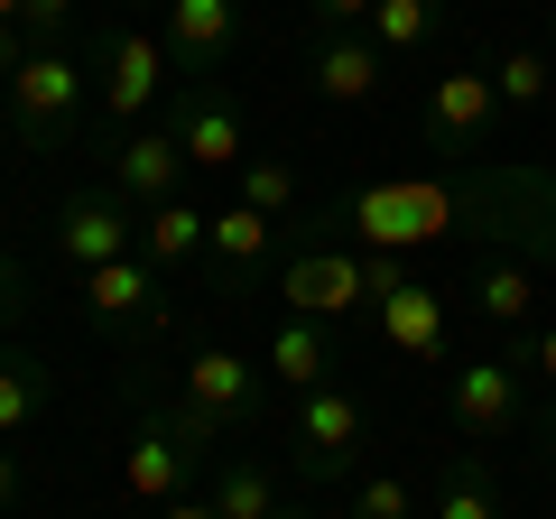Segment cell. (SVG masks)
Here are the masks:
<instances>
[{
  "mask_svg": "<svg viewBox=\"0 0 556 519\" xmlns=\"http://www.w3.org/2000/svg\"><path fill=\"white\" fill-rule=\"evenodd\" d=\"M241 204L269 214V223H288V214H298V177H288L278 159H241Z\"/></svg>",
  "mask_w": 556,
  "mask_h": 519,
  "instance_id": "25",
  "label": "cell"
},
{
  "mask_svg": "<svg viewBox=\"0 0 556 519\" xmlns=\"http://www.w3.org/2000/svg\"><path fill=\"white\" fill-rule=\"evenodd\" d=\"M159 260H102V269H84V298H93V316H112V325H149L159 316Z\"/></svg>",
  "mask_w": 556,
  "mask_h": 519,
  "instance_id": "14",
  "label": "cell"
},
{
  "mask_svg": "<svg viewBox=\"0 0 556 519\" xmlns=\"http://www.w3.org/2000/svg\"><path fill=\"white\" fill-rule=\"evenodd\" d=\"M177 149H186V167H214V177H241V159H251V140H241V102L223 93V84H186V102H177Z\"/></svg>",
  "mask_w": 556,
  "mask_h": 519,
  "instance_id": "4",
  "label": "cell"
},
{
  "mask_svg": "<svg viewBox=\"0 0 556 519\" xmlns=\"http://www.w3.org/2000/svg\"><path fill=\"white\" fill-rule=\"evenodd\" d=\"M269 519H306V510H269Z\"/></svg>",
  "mask_w": 556,
  "mask_h": 519,
  "instance_id": "37",
  "label": "cell"
},
{
  "mask_svg": "<svg viewBox=\"0 0 556 519\" xmlns=\"http://www.w3.org/2000/svg\"><path fill=\"white\" fill-rule=\"evenodd\" d=\"M241 47V0H167V56L214 75L223 56Z\"/></svg>",
  "mask_w": 556,
  "mask_h": 519,
  "instance_id": "12",
  "label": "cell"
},
{
  "mask_svg": "<svg viewBox=\"0 0 556 519\" xmlns=\"http://www.w3.org/2000/svg\"><path fill=\"white\" fill-rule=\"evenodd\" d=\"M204 501H214V519H269L278 510V473H260V464H223Z\"/></svg>",
  "mask_w": 556,
  "mask_h": 519,
  "instance_id": "23",
  "label": "cell"
},
{
  "mask_svg": "<svg viewBox=\"0 0 556 519\" xmlns=\"http://www.w3.org/2000/svg\"><path fill=\"white\" fill-rule=\"evenodd\" d=\"M473 306L492 325H529L538 316V269H529V260H492V269L473 279Z\"/></svg>",
  "mask_w": 556,
  "mask_h": 519,
  "instance_id": "20",
  "label": "cell"
},
{
  "mask_svg": "<svg viewBox=\"0 0 556 519\" xmlns=\"http://www.w3.org/2000/svg\"><path fill=\"white\" fill-rule=\"evenodd\" d=\"M343 519H427V510H417V492L399 473H371V482H353V510Z\"/></svg>",
  "mask_w": 556,
  "mask_h": 519,
  "instance_id": "26",
  "label": "cell"
},
{
  "mask_svg": "<svg viewBox=\"0 0 556 519\" xmlns=\"http://www.w3.org/2000/svg\"><path fill=\"white\" fill-rule=\"evenodd\" d=\"M510 362H519V371H538V380H547V390H556V325H538V334L519 343Z\"/></svg>",
  "mask_w": 556,
  "mask_h": 519,
  "instance_id": "28",
  "label": "cell"
},
{
  "mask_svg": "<svg viewBox=\"0 0 556 519\" xmlns=\"http://www.w3.org/2000/svg\"><path fill=\"white\" fill-rule=\"evenodd\" d=\"M28 56H38V38H28V28H0V75H20Z\"/></svg>",
  "mask_w": 556,
  "mask_h": 519,
  "instance_id": "30",
  "label": "cell"
},
{
  "mask_svg": "<svg viewBox=\"0 0 556 519\" xmlns=\"http://www.w3.org/2000/svg\"><path fill=\"white\" fill-rule=\"evenodd\" d=\"M112 195L121 204H167V195H186V149H177V130H121V149H112Z\"/></svg>",
  "mask_w": 556,
  "mask_h": 519,
  "instance_id": "9",
  "label": "cell"
},
{
  "mask_svg": "<svg viewBox=\"0 0 556 519\" xmlns=\"http://www.w3.org/2000/svg\"><path fill=\"white\" fill-rule=\"evenodd\" d=\"M159 93H167V38H149V28H121L112 56H102V112H112V121H139Z\"/></svg>",
  "mask_w": 556,
  "mask_h": 519,
  "instance_id": "10",
  "label": "cell"
},
{
  "mask_svg": "<svg viewBox=\"0 0 556 519\" xmlns=\"http://www.w3.org/2000/svg\"><path fill=\"white\" fill-rule=\"evenodd\" d=\"M56 251L75 260V269L130 260V251H139V204H121V195H75V204L56 214Z\"/></svg>",
  "mask_w": 556,
  "mask_h": 519,
  "instance_id": "8",
  "label": "cell"
},
{
  "mask_svg": "<svg viewBox=\"0 0 556 519\" xmlns=\"http://www.w3.org/2000/svg\"><path fill=\"white\" fill-rule=\"evenodd\" d=\"M278 306L306 325H334L353 306H371V251H298L278 269Z\"/></svg>",
  "mask_w": 556,
  "mask_h": 519,
  "instance_id": "1",
  "label": "cell"
},
{
  "mask_svg": "<svg viewBox=\"0 0 556 519\" xmlns=\"http://www.w3.org/2000/svg\"><path fill=\"white\" fill-rule=\"evenodd\" d=\"M159 519H214V501H195V492H186V501H167Z\"/></svg>",
  "mask_w": 556,
  "mask_h": 519,
  "instance_id": "31",
  "label": "cell"
},
{
  "mask_svg": "<svg viewBox=\"0 0 556 519\" xmlns=\"http://www.w3.org/2000/svg\"><path fill=\"white\" fill-rule=\"evenodd\" d=\"M380 334H390V353H408V362H437L445 353V298L437 288H417V279H399V288H380Z\"/></svg>",
  "mask_w": 556,
  "mask_h": 519,
  "instance_id": "13",
  "label": "cell"
},
{
  "mask_svg": "<svg viewBox=\"0 0 556 519\" xmlns=\"http://www.w3.org/2000/svg\"><path fill=\"white\" fill-rule=\"evenodd\" d=\"M445 418H455L464 436H510L519 427V362H455Z\"/></svg>",
  "mask_w": 556,
  "mask_h": 519,
  "instance_id": "7",
  "label": "cell"
},
{
  "mask_svg": "<svg viewBox=\"0 0 556 519\" xmlns=\"http://www.w3.org/2000/svg\"><path fill=\"white\" fill-rule=\"evenodd\" d=\"M492 93H501V112H538V102L556 93V56L547 47H501L492 56Z\"/></svg>",
  "mask_w": 556,
  "mask_h": 519,
  "instance_id": "19",
  "label": "cell"
},
{
  "mask_svg": "<svg viewBox=\"0 0 556 519\" xmlns=\"http://www.w3.org/2000/svg\"><path fill=\"white\" fill-rule=\"evenodd\" d=\"M427 28H437V0H371L362 38H371L380 56H408V47H427Z\"/></svg>",
  "mask_w": 556,
  "mask_h": 519,
  "instance_id": "22",
  "label": "cell"
},
{
  "mask_svg": "<svg viewBox=\"0 0 556 519\" xmlns=\"http://www.w3.org/2000/svg\"><path fill=\"white\" fill-rule=\"evenodd\" d=\"M269 380H288V390H325V380H334V343H325V325L278 316V334H269Z\"/></svg>",
  "mask_w": 556,
  "mask_h": 519,
  "instance_id": "18",
  "label": "cell"
},
{
  "mask_svg": "<svg viewBox=\"0 0 556 519\" xmlns=\"http://www.w3.org/2000/svg\"><path fill=\"white\" fill-rule=\"evenodd\" d=\"M547 56H556V10H547Z\"/></svg>",
  "mask_w": 556,
  "mask_h": 519,
  "instance_id": "36",
  "label": "cell"
},
{
  "mask_svg": "<svg viewBox=\"0 0 556 519\" xmlns=\"http://www.w3.org/2000/svg\"><path fill=\"white\" fill-rule=\"evenodd\" d=\"M186 473H195V445L167 418H139L130 445H121V492H130L139 510H167V501H186Z\"/></svg>",
  "mask_w": 556,
  "mask_h": 519,
  "instance_id": "5",
  "label": "cell"
},
{
  "mask_svg": "<svg viewBox=\"0 0 556 519\" xmlns=\"http://www.w3.org/2000/svg\"><path fill=\"white\" fill-rule=\"evenodd\" d=\"M47 408V380H38V362L28 353H0V436H20L28 418Z\"/></svg>",
  "mask_w": 556,
  "mask_h": 519,
  "instance_id": "24",
  "label": "cell"
},
{
  "mask_svg": "<svg viewBox=\"0 0 556 519\" xmlns=\"http://www.w3.org/2000/svg\"><path fill=\"white\" fill-rule=\"evenodd\" d=\"M547 10H556V0H547Z\"/></svg>",
  "mask_w": 556,
  "mask_h": 519,
  "instance_id": "38",
  "label": "cell"
},
{
  "mask_svg": "<svg viewBox=\"0 0 556 519\" xmlns=\"http://www.w3.org/2000/svg\"><path fill=\"white\" fill-rule=\"evenodd\" d=\"M427 519H501L492 464H445V482H437V501H427Z\"/></svg>",
  "mask_w": 556,
  "mask_h": 519,
  "instance_id": "21",
  "label": "cell"
},
{
  "mask_svg": "<svg viewBox=\"0 0 556 519\" xmlns=\"http://www.w3.org/2000/svg\"><path fill=\"white\" fill-rule=\"evenodd\" d=\"M492 130H501L492 65H445V75H427V140L437 149H482Z\"/></svg>",
  "mask_w": 556,
  "mask_h": 519,
  "instance_id": "3",
  "label": "cell"
},
{
  "mask_svg": "<svg viewBox=\"0 0 556 519\" xmlns=\"http://www.w3.org/2000/svg\"><path fill=\"white\" fill-rule=\"evenodd\" d=\"M204 232H214V214H204V204H186V195H167V204H149V214H139V260L186 269V260H204Z\"/></svg>",
  "mask_w": 556,
  "mask_h": 519,
  "instance_id": "16",
  "label": "cell"
},
{
  "mask_svg": "<svg viewBox=\"0 0 556 519\" xmlns=\"http://www.w3.org/2000/svg\"><path fill=\"white\" fill-rule=\"evenodd\" d=\"M538 445H547V455H556V408H547V427H538Z\"/></svg>",
  "mask_w": 556,
  "mask_h": 519,
  "instance_id": "34",
  "label": "cell"
},
{
  "mask_svg": "<svg viewBox=\"0 0 556 519\" xmlns=\"http://www.w3.org/2000/svg\"><path fill=\"white\" fill-rule=\"evenodd\" d=\"M269 241H278V223H269V214H251V204L232 195V204L214 214V232H204V260H214L223 279H251L260 260H269Z\"/></svg>",
  "mask_w": 556,
  "mask_h": 519,
  "instance_id": "17",
  "label": "cell"
},
{
  "mask_svg": "<svg viewBox=\"0 0 556 519\" xmlns=\"http://www.w3.org/2000/svg\"><path fill=\"white\" fill-rule=\"evenodd\" d=\"M371 20V0H316V28L325 38H343V28H362Z\"/></svg>",
  "mask_w": 556,
  "mask_h": 519,
  "instance_id": "29",
  "label": "cell"
},
{
  "mask_svg": "<svg viewBox=\"0 0 556 519\" xmlns=\"http://www.w3.org/2000/svg\"><path fill=\"white\" fill-rule=\"evenodd\" d=\"M380 84H390V56H380L362 28H343V38H316V93H325V102H371Z\"/></svg>",
  "mask_w": 556,
  "mask_h": 519,
  "instance_id": "15",
  "label": "cell"
},
{
  "mask_svg": "<svg viewBox=\"0 0 556 519\" xmlns=\"http://www.w3.org/2000/svg\"><path fill=\"white\" fill-rule=\"evenodd\" d=\"M362 400L343 390V380H325V390H298V473L306 482H334V473H353V455H362Z\"/></svg>",
  "mask_w": 556,
  "mask_h": 519,
  "instance_id": "2",
  "label": "cell"
},
{
  "mask_svg": "<svg viewBox=\"0 0 556 519\" xmlns=\"http://www.w3.org/2000/svg\"><path fill=\"white\" fill-rule=\"evenodd\" d=\"M0 28H20V0H0Z\"/></svg>",
  "mask_w": 556,
  "mask_h": 519,
  "instance_id": "35",
  "label": "cell"
},
{
  "mask_svg": "<svg viewBox=\"0 0 556 519\" xmlns=\"http://www.w3.org/2000/svg\"><path fill=\"white\" fill-rule=\"evenodd\" d=\"M10 501H20V464L0 455V510H10Z\"/></svg>",
  "mask_w": 556,
  "mask_h": 519,
  "instance_id": "33",
  "label": "cell"
},
{
  "mask_svg": "<svg viewBox=\"0 0 556 519\" xmlns=\"http://www.w3.org/2000/svg\"><path fill=\"white\" fill-rule=\"evenodd\" d=\"M186 408L195 418H214V427H241L260 408V371L241 353H223V343H204L195 362H186Z\"/></svg>",
  "mask_w": 556,
  "mask_h": 519,
  "instance_id": "11",
  "label": "cell"
},
{
  "mask_svg": "<svg viewBox=\"0 0 556 519\" xmlns=\"http://www.w3.org/2000/svg\"><path fill=\"white\" fill-rule=\"evenodd\" d=\"M10 298H20V260L0 251V306H10Z\"/></svg>",
  "mask_w": 556,
  "mask_h": 519,
  "instance_id": "32",
  "label": "cell"
},
{
  "mask_svg": "<svg viewBox=\"0 0 556 519\" xmlns=\"http://www.w3.org/2000/svg\"><path fill=\"white\" fill-rule=\"evenodd\" d=\"M10 112H20V130H65V121L84 112V65L65 56V47H38V56L10 75Z\"/></svg>",
  "mask_w": 556,
  "mask_h": 519,
  "instance_id": "6",
  "label": "cell"
},
{
  "mask_svg": "<svg viewBox=\"0 0 556 519\" xmlns=\"http://www.w3.org/2000/svg\"><path fill=\"white\" fill-rule=\"evenodd\" d=\"M65 20H75V0H20V28H28L38 47H56V28H65Z\"/></svg>",
  "mask_w": 556,
  "mask_h": 519,
  "instance_id": "27",
  "label": "cell"
}]
</instances>
